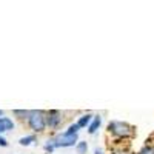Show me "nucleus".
<instances>
[{
  "mask_svg": "<svg viewBox=\"0 0 154 154\" xmlns=\"http://www.w3.org/2000/svg\"><path fill=\"white\" fill-rule=\"evenodd\" d=\"M106 133L116 142H123L136 136V128L125 120H109L106 125Z\"/></svg>",
  "mask_w": 154,
  "mask_h": 154,
  "instance_id": "1",
  "label": "nucleus"
},
{
  "mask_svg": "<svg viewBox=\"0 0 154 154\" xmlns=\"http://www.w3.org/2000/svg\"><path fill=\"white\" fill-rule=\"evenodd\" d=\"M16 128V122L14 119L11 117H6V116H3V117H0V134H5V133H9Z\"/></svg>",
  "mask_w": 154,
  "mask_h": 154,
  "instance_id": "6",
  "label": "nucleus"
},
{
  "mask_svg": "<svg viewBox=\"0 0 154 154\" xmlns=\"http://www.w3.org/2000/svg\"><path fill=\"white\" fill-rule=\"evenodd\" d=\"M93 154H105V151H103V148H99V146H96Z\"/></svg>",
  "mask_w": 154,
  "mask_h": 154,
  "instance_id": "16",
  "label": "nucleus"
},
{
  "mask_svg": "<svg viewBox=\"0 0 154 154\" xmlns=\"http://www.w3.org/2000/svg\"><path fill=\"white\" fill-rule=\"evenodd\" d=\"M0 146H2V148H6L8 146V140L5 139L3 134H0Z\"/></svg>",
  "mask_w": 154,
  "mask_h": 154,
  "instance_id": "15",
  "label": "nucleus"
},
{
  "mask_svg": "<svg viewBox=\"0 0 154 154\" xmlns=\"http://www.w3.org/2000/svg\"><path fill=\"white\" fill-rule=\"evenodd\" d=\"M68 134H79L80 133V128H79V125H77L75 122H72V123H69L68 125V128L65 130Z\"/></svg>",
  "mask_w": 154,
  "mask_h": 154,
  "instance_id": "14",
  "label": "nucleus"
},
{
  "mask_svg": "<svg viewBox=\"0 0 154 154\" xmlns=\"http://www.w3.org/2000/svg\"><path fill=\"white\" fill-rule=\"evenodd\" d=\"M37 142V136L35 134H26V136H22L19 139V145L20 146H31Z\"/></svg>",
  "mask_w": 154,
  "mask_h": 154,
  "instance_id": "8",
  "label": "nucleus"
},
{
  "mask_svg": "<svg viewBox=\"0 0 154 154\" xmlns=\"http://www.w3.org/2000/svg\"><path fill=\"white\" fill-rule=\"evenodd\" d=\"M109 154H133V152L128 149V148L119 145V146H114L112 149H109Z\"/></svg>",
  "mask_w": 154,
  "mask_h": 154,
  "instance_id": "12",
  "label": "nucleus"
},
{
  "mask_svg": "<svg viewBox=\"0 0 154 154\" xmlns=\"http://www.w3.org/2000/svg\"><path fill=\"white\" fill-rule=\"evenodd\" d=\"M5 116V112H3V109H0V117H3Z\"/></svg>",
  "mask_w": 154,
  "mask_h": 154,
  "instance_id": "17",
  "label": "nucleus"
},
{
  "mask_svg": "<svg viewBox=\"0 0 154 154\" xmlns=\"http://www.w3.org/2000/svg\"><path fill=\"white\" fill-rule=\"evenodd\" d=\"M45 114H46V130L49 131L60 130V126L63 125V120H65L63 112L59 109H48L45 111Z\"/></svg>",
  "mask_w": 154,
  "mask_h": 154,
  "instance_id": "4",
  "label": "nucleus"
},
{
  "mask_svg": "<svg viewBox=\"0 0 154 154\" xmlns=\"http://www.w3.org/2000/svg\"><path fill=\"white\" fill-rule=\"evenodd\" d=\"M28 114H29V109H12V116L19 122H26Z\"/></svg>",
  "mask_w": 154,
  "mask_h": 154,
  "instance_id": "9",
  "label": "nucleus"
},
{
  "mask_svg": "<svg viewBox=\"0 0 154 154\" xmlns=\"http://www.w3.org/2000/svg\"><path fill=\"white\" fill-rule=\"evenodd\" d=\"M74 148H75L77 154H86L89 146H88V142H86V140H79V142H77V145H75Z\"/></svg>",
  "mask_w": 154,
  "mask_h": 154,
  "instance_id": "11",
  "label": "nucleus"
},
{
  "mask_svg": "<svg viewBox=\"0 0 154 154\" xmlns=\"http://www.w3.org/2000/svg\"><path fill=\"white\" fill-rule=\"evenodd\" d=\"M26 126L31 130V134H43L46 131V114L43 109H29V114L26 117Z\"/></svg>",
  "mask_w": 154,
  "mask_h": 154,
  "instance_id": "2",
  "label": "nucleus"
},
{
  "mask_svg": "<svg viewBox=\"0 0 154 154\" xmlns=\"http://www.w3.org/2000/svg\"><path fill=\"white\" fill-rule=\"evenodd\" d=\"M102 122H103V117H102V114H94L93 116V120H91V123L88 125V128H86V131H88V134H96L99 130H100V126H102Z\"/></svg>",
  "mask_w": 154,
  "mask_h": 154,
  "instance_id": "5",
  "label": "nucleus"
},
{
  "mask_svg": "<svg viewBox=\"0 0 154 154\" xmlns=\"http://www.w3.org/2000/svg\"><path fill=\"white\" fill-rule=\"evenodd\" d=\"M56 149H57V148H56V143H54L53 137H49V139L46 140V142L43 143V151H45L46 154H53Z\"/></svg>",
  "mask_w": 154,
  "mask_h": 154,
  "instance_id": "10",
  "label": "nucleus"
},
{
  "mask_svg": "<svg viewBox=\"0 0 154 154\" xmlns=\"http://www.w3.org/2000/svg\"><path fill=\"white\" fill-rule=\"evenodd\" d=\"M93 112H83V114H80L79 117H77V125H79V128L80 130H83V128H88V125L91 123V120H93Z\"/></svg>",
  "mask_w": 154,
  "mask_h": 154,
  "instance_id": "7",
  "label": "nucleus"
},
{
  "mask_svg": "<svg viewBox=\"0 0 154 154\" xmlns=\"http://www.w3.org/2000/svg\"><path fill=\"white\" fill-rule=\"evenodd\" d=\"M137 154H154V145L152 143H146L145 146H142L137 151Z\"/></svg>",
  "mask_w": 154,
  "mask_h": 154,
  "instance_id": "13",
  "label": "nucleus"
},
{
  "mask_svg": "<svg viewBox=\"0 0 154 154\" xmlns=\"http://www.w3.org/2000/svg\"><path fill=\"white\" fill-rule=\"evenodd\" d=\"M56 148H72L79 142V134H68L65 130L59 131L53 136Z\"/></svg>",
  "mask_w": 154,
  "mask_h": 154,
  "instance_id": "3",
  "label": "nucleus"
}]
</instances>
